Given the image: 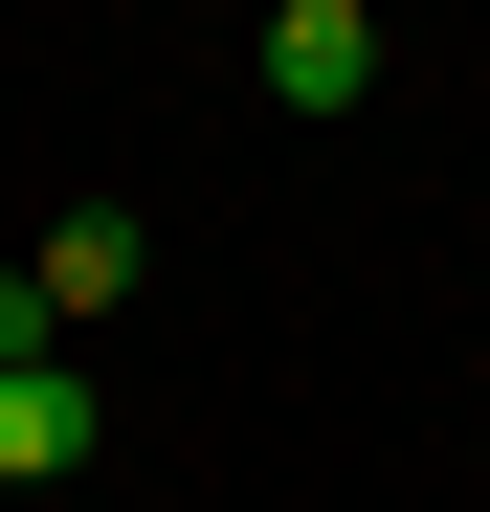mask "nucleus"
I'll use <instances>...</instances> for the list:
<instances>
[{"instance_id": "f03ea898", "label": "nucleus", "mask_w": 490, "mask_h": 512, "mask_svg": "<svg viewBox=\"0 0 490 512\" xmlns=\"http://www.w3.org/2000/svg\"><path fill=\"white\" fill-rule=\"evenodd\" d=\"M90 468V379L67 357H0V490H67Z\"/></svg>"}, {"instance_id": "7ed1b4c3", "label": "nucleus", "mask_w": 490, "mask_h": 512, "mask_svg": "<svg viewBox=\"0 0 490 512\" xmlns=\"http://www.w3.org/2000/svg\"><path fill=\"white\" fill-rule=\"evenodd\" d=\"M23 290H45V334H67V312H112V290H134V223H112V201H90V223H45V268H23Z\"/></svg>"}, {"instance_id": "f257e3e1", "label": "nucleus", "mask_w": 490, "mask_h": 512, "mask_svg": "<svg viewBox=\"0 0 490 512\" xmlns=\"http://www.w3.org/2000/svg\"><path fill=\"white\" fill-rule=\"evenodd\" d=\"M268 90L290 112H357L379 90V23H357V0H268Z\"/></svg>"}]
</instances>
